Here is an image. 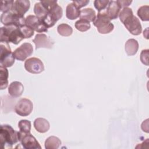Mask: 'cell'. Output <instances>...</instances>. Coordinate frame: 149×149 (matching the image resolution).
<instances>
[{"label":"cell","mask_w":149,"mask_h":149,"mask_svg":"<svg viewBox=\"0 0 149 149\" xmlns=\"http://www.w3.org/2000/svg\"><path fill=\"white\" fill-rule=\"evenodd\" d=\"M24 68L29 73L38 74L44 70V66L42 62L37 58L33 57L27 59L24 62Z\"/></svg>","instance_id":"cell-12"},{"label":"cell","mask_w":149,"mask_h":149,"mask_svg":"<svg viewBox=\"0 0 149 149\" xmlns=\"http://www.w3.org/2000/svg\"><path fill=\"white\" fill-rule=\"evenodd\" d=\"M19 141L18 132L16 131L9 125H2L0 129V143L1 147L4 148L6 145L10 148Z\"/></svg>","instance_id":"cell-3"},{"label":"cell","mask_w":149,"mask_h":149,"mask_svg":"<svg viewBox=\"0 0 149 149\" xmlns=\"http://www.w3.org/2000/svg\"><path fill=\"white\" fill-rule=\"evenodd\" d=\"M137 15L142 21L149 20V6L143 5L137 10Z\"/></svg>","instance_id":"cell-26"},{"label":"cell","mask_w":149,"mask_h":149,"mask_svg":"<svg viewBox=\"0 0 149 149\" xmlns=\"http://www.w3.org/2000/svg\"><path fill=\"white\" fill-rule=\"evenodd\" d=\"M19 141L22 146L26 149H41V147L36 139L30 133L18 132Z\"/></svg>","instance_id":"cell-9"},{"label":"cell","mask_w":149,"mask_h":149,"mask_svg":"<svg viewBox=\"0 0 149 149\" xmlns=\"http://www.w3.org/2000/svg\"><path fill=\"white\" fill-rule=\"evenodd\" d=\"M33 52L32 45L29 42H24L17 48L13 52V55L17 60L23 61L31 56Z\"/></svg>","instance_id":"cell-13"},{"label":"cell","mask_w":149,"mask_h":149,"mask_svg":"<svg viewBox=\"0 0 149 149\" xmlns=\"http://www.w3.org/2000/svg\"><path fill=\"white\" fill-rule=\"evenodd\" d=\"M74 5L75 6L78 8L79 9L83 7V6H86L89 2H90V1L88 0H79V1H73L72 2Z\"/></svg>","instance_id":"cell-32"},{"label":"cell","mask_w":149,"mask_h":149,"mask_svg":"<svg viewBox=\"0 0 149 149\" xmlns=\"http://www.w3.org/2000/svg\"><path fill=\"white\" fill-rule=\"evenodd\" d=\"M57 31L59 34L64 37L70 36L73 33V29L69 24L66 23H62L58 25Z\"/></svg>","instance_id":"cell-24"},{"label":"cell","mask_w":149,"mask_h":149,"mask_svg":"<svg viewBox=\"0 0 149 149\" xmlns=\"http://www.w3.org/2000/svg\"><path fill=\"white\" fill-rule=\"evenodd\" d=\"M25 24L34 31L38 33L47 32L48 31V28L42 20L36 15H28L25 19Z\"/></svg>","instance_id":"cell-10"},{"label":"cell","mask_w":149,"mask_h":149,"mask_svg":"<svg viewBox=\"0 0 149 149\" xmlns=\"http://www.w3.org/2000/svg\"><path fill=\"white\" fill-rule=\"evenodd\" d=\"M61 140L56 136H50L45 141V148L46 149H58L61 144Z\"/></svg>","instance_id":"cell-21"},{"label":"cell","mask_w":149,"mask_h":149,"mask_svg":"<svg viewBox=\"0 0 149 149\" xmlns=\"http://www.w3.org/2000/svg\"><path fill=\"white\" fill-rule=\"evenodd\" d=\"M109 3V1L108 0H95L94 1V5L98 12H100L104 10Z\"/></svg>","instance_id":"cell-29"},{"label":"cell","mask_w":149,"mask_h":149,"mask_svg":"<svg viewBox=\"0 0 149 149\" xmlns=\"http://www.w3.org/2000/svg\"><path fill=\"white\" fill-rule=\"evenodd\" d=\"M120 9L121 8L118 4L116 1H109L108 5L104 11L111 20L117 19L120 12Z\"/></svg>","instance_id":"cell-15"},{"label":"cell","mask_w":149,"mask_h":149,"mask_svg":"<svg viewBox=\"0 0 149 149\" xmlns=\"http://www.w3.org/2000/svg\"><path fill=\"white\" fill-rule=\"evenodd\" d=\"M125 48L127 55H134L137 53L139 49L138 41L134 38L129 39L125 43Z\"/></svg>","instance_id":"cell-19"},{"label":"cell","mask_w":149,"mask_h":149,"mask_svg":"<svg viewBox=\"0 0 149 149\" xmlns=\"http://www.w3.org/2000/svg\"><path fill=\"white\" fill-rule=\"evenodd\" d=\"M33 42L35 44L36 49L41 48L51 49L54 44V41L49 37L43 33L37 34L33 40Z\"/></svg>","instance_id":"cell-14"},{"label":"cell","mask_w":149,"mask_h":149,"mask_svg":"<svg viewBox=\"0 0 149 149\" xmlns=\"http://www.w3.org/2000/svg\"><path fill=\"white\" fill-rule=\"evenodd\" d=\"M33 109V102L30 100L25 98L20 99L15 107V112L21 116L29 115L31 113Z\"/></svg>","instance_id":"cell-11"},{"label":"cell","mask_w":149,"mask_h":149,"mask_svg":"<svg viewBox=\"0 0 149 149\" xmlns=\"http://www.w3.org/2000/svg\"><path fill=\"white\" fill-rule=\"evenodd\" d=\"M30 2L27 0H16L14 2L12 11L16 13L24 16V15L29 10Z\"/></svg>","instance_id":"cell-16"},{"label":"cell","mask_w":149,"mask_h":149,"mask_svg":"<svg viewBox=\"0 0 149 149\" xmlns=\"http://www.w3.org/2000/svg\"><path fill=\"white\" fill-rule=\"evenodd\" d=\"M8 76L9 72L8 70L6 67L3 66H0V83H1V90L6 88L8 86Z\"/></svg>","instance_id":"cell-23"},{"label":"cell","mask_w":149,"mask_h":149,"mask_svg":"<svg viewBox=\"0 0 149 149\" xmlns=\"http://www.w3.org/2000/svg\"><path fill=\"white\" fill-rule=\"evenodd\" d=\"M80 10L72 2L69 3L66 8V16L69 20H74L80 17Z\"/></svg>","instance_id":"cell-20"},{"label":"cell","mask_w":149,"mask_h":149,"mask_svg":"<svg viewBox=\"0 0 149 149\" xmlns=\"http://www.w3.org/2000/svg\"><path fill=\"white\" fill-rule=\"evenodd\" d=\"M95 12L92 8H85L80 10V19L88 20V22H93L95 19Z\"/></svg>","instance_id":"cell-22"},{"label":"cell","mask_w":149,"mask_h":149,"mask_svg":"<svg viewBox=\"0 0 149 149\" xmlns=\"http://www.w3.org/2000/svg\"><path fill=\"white\" fill-rule=\"evenodd\" d=\"M24 38L20 27L11 25L1 27L0 42H12L17 45Z\"/></svg>","instance_id":"cell-2"},{"label":"cell","mask_w":149,"mask_h":149,"mask_svg":"<svg viewBox=\"0 0 149 149\" xmlns=\"http://www.w3.org/2000/svg\"><path fill=\"white\" fill-rule=\"evenodd\" d=\"M40 2L48 9L52 20L56 23L63 15L62 8L57 3L55 0H41Z\"/></svg>","instance_id":"cell-7"},{"label":"cell","mask_w":149,"mask_h":149,"mask_svg":"<svg viewBox=\"0 0 149 149\" xmlns=\"http://www.w3.org/2000/svg\"><path fill=\"white\" fill-rule=\"evenodd\" d=\"M120 22L124 24L126 29L133 35L138 36L142 31V27L140 20L133 15L131 8H123L119 15Z\"/></svg>","instance_id":"cell-1"},{"label":"cell","mask_w":149,"mask_h":149,"mask_svg":"<svg viewBox=\"0 0 149 149\" xmlns=\"http://www.w3.org/2000/svg\"><path fill=\"white\" fill-rule=\"evenodd\" d=\"M20 29L24 38H29L31 37L34 34V31L26 24L20 26Z\"/></svg>","instance_id":"cell-30"},{"label":"cell","mask_w":149,"mask_h":149,"mask_svg":"<svg viewBox=\"0 0 149 149\" xmlns=\"http://www.w3.org/2000/svg\"><path fill=\"white\" fill-rule=\"evenodd\" d=\"M0 47L1 65L6 68L11 67L15 63V58L11 51L9 43L6 42H0Z\"/></svg>","instance_id":"cell-6"},{"label":"cell","mask_w":149,"mask_h":149,"mask_svg":"<svg viewBox=\"0 0 149 149\" xmlns=\"http://www.w3.org/2000/svg\"><path fill=\"white\" fill-rule=\"evenodd\" d=\"M18 127L20 130L19 131L22 133H30L31 122L30 121L26 119L20 120L18 123Z\"/></svg>","instance_id":"cell-27"},{"label":"cell","mask_w":149,"mask_h":149,"mask_svg":"<svg viewBox=\"0 0 149 149\" xmlns=\"http://www.w3.org/2000/svg\"><path fill=\"white\" fill-rule=\"evenodd\" d=\"M25 19L24 16L19 15L12 10L3 12L1 15V22L5 26L11 25L18 27L22 26L26 24Z\"/></svg>","instance_id":"cell-5"},{"label":"cell","mask_w":149,"mask_h":149,"mask_svg":"<svg viewBox=\"0 0 149 149\" xmlns=\"http://www.w3.org/2000/svg\"><path fill=\"white\" fill-rule=\"evenodd\" d=\"M148 49H143L140 54V60L141 62L146 66L148 65Z\"/></svg>","instance_id":"cell-31"},{"label":"cell","mask_w":149,"mask_h":149,"mask_svg":"<svg viewBox=\"0 0 149 149\" xmlns=\"http://www.w3.org/2000/svg\"><path fill=\"white\" fill-rule=\"evenodd\" d=\"M74 26L77 30L81 32L86 31L88 30L91 27L90 22L82 19H80L79 20L76 21L75 22Z\"/></svg>","instance_id":"cell-25"},{"label":"cell","mask_w":149,"mask_h":149,"mask_svg":"<svg viewBox=\"0 0 149 149\" xmlns=\"http://www.w3.org/2000/svg\"><path fill=\"white\" fill-rule=\"evenodd\" d=\"M24 91V86L22 83L17 81L12 82L8 88L9 95L13 97H19L22 95Z\"/></svg>","instance_id":"cell-17"},{"label":"cell","mask_w":149,"mask_h":149,"mask_svg":"<svg viewBox=\"0 0 149 149\" xmlns=\"http://www.w3.org/2000/svg\"><path fill=\"white\" fill-rule=\"evenodd\" d=\"M14 2V1H2L1 2V11L3 13L12 10Z\"/></svg>","instance_id":"cell-28"},{"label":"cell","mask_w":149,"mask_h":149,"mask_svg":"<svg viewBox=\"0 0 149 149\" xmlns=\"http://www.w3.org/2000/svg\"><path fill=\"white\" fill-rule=\"evenodd\" d=\"M118 4L119 5V6L122 8H125L129 6L132 2V1H126V0H118L116 1Z\"/></svg>","instance_id":"cell-33"},{"label":"cell","mask_w":149,"mask_h":149,"mask_svg":"<svg viewBox=\"0 0 149 149\" xmlns=\"http://www.w3.org/2000/svg\"><path fill=\"white\" fill-rule=\"evenodd\" d=\"M34 12L38 17H39L48 28L54 26L55 23L51 18L48 9L40 1L35 3L34 6Z\"/></svg>","instance_id":"cell-8"},{"label":"cell","mask_w":149,"mask_h":149,"mask_svg":"<svg viewBox=\"0 0 149 149\" xmlns=\"http://www.w3.org/2000/svg\"><path fill=\"white\" fill-rule=\"evenodd\" d=\"M93 23L100 34L109 33L114 29L113 24L104 10L98 13Z\"/></svg>","instance_id":"cell-4"},{"label":"cell","mask_w":149,"mask_h":149,"mask_svg":"<svg viewBox=\"0 0 149 149\" xmlns=\"http://www.w3.org/2000/svg\"><path fill=\"white\" fill-rule=\"evenodd\" d=\"M34 127L35 129L41 133L47 132L50 127L49 122L42 118H38L34 121Z\"/></svg>","instance_id":"cell-18"}]
</instances>
